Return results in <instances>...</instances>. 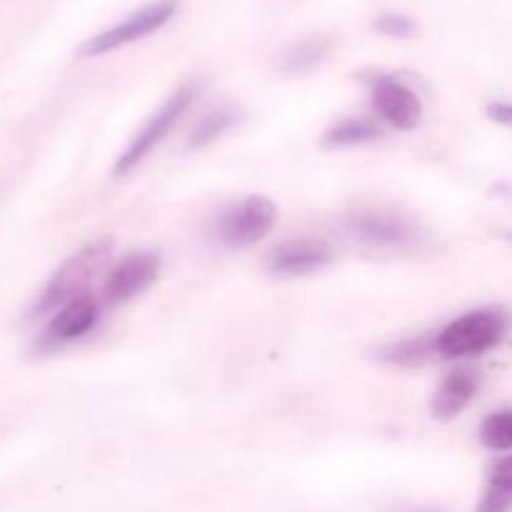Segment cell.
<instances>
[{
  "label": "cell",
  "mask_w": 512,
  "mask_h": 512,
  "mask_svg": "<svg viewBox=\"0 0 512 512\" xmlns=\"http://www.w3.org/2000/svg\"><path fill=\"white\" fill-rule=\"evenodd\" d=\"M115 253V240L110 235L105 238L93 240L85 248H80L78 253L70 255L53 275L45 283L43 293L38 295L33 305L35 318H43V315H53L55 310H60L63 305H68L70 300L83 298L90 293V285L98 280V275H103L108 270L110 258Z\"/></svg>",
  "instance_id": "6da1fadb"
},
{
  "label": "cell",
  "mask_w": 512,
  "mask_h": 512,
  "mask_svg": "<svg viewBox=\"0 0 512 512\" xmlns=\"http://www.w3.org/2000/svg\"><path fill=\"white\" fill-rule=\"evenodd\" d=\"M510 333V313L503 308H478L450 320L438 330V353L445 360L478 358L498 348Z\"/></svg>",
  "instance_id": "7a4b0ae2"
},
{
  "label": "cell",
  "mask_w": 512,
  "mask_h": 512,
  "mask_svg": "<svg viewBox=\"0 0 512 512\" xmlns=\"http://www.w3.org/2000/svg\"><path fill=\"white\" fill-rule=\"evenodd\" d=\"M278 223V205L268 195H248L220 213L215 240L228 250H248L268 238Z\"/></svg>",
  "instance_id": "3957f363"
},
{
  "label": "cell",
  "mask_w": 512,
  "mask_h": 512,
  "mask_svg": "<svg viewBox=\"0 0 512 512\" xmlns=\"http://www.w3.org/2000/svg\"><path fill=\"white\" fill-rule=\"evenodd\" d=\"M178 8L180 0H153V3L130 13L120 23L110 25L108 30L85 40L78 48V55L80 58H100V55H108L130 43H138V40L158 33L163 25H168L178 13Z\"/></svg>",
  "instance_id": "277c9868"
},
{
  "label": "cell",
  "mask_w": 512,
  "mask_h": 512,
  "mask_svg": "<svg viewBox=\"0 0 512 512\" xmlns=\"http://www.w3.org/2000/svg\"><path fill=\"white\" fill-rule=\"evenodd\" d=\"M195 95H198V88L195 83H185L155 110L153 115L148 118V123L135 133V138L130 140L128 148L120 153V158L115 160L113 165V173L115 175H128L130 170L138 168L145 158L155 150V145H160L165 140V135L175 128L180 118L185 115V110L193 105Z\"/></svg>",
  "instance_id": "5b68a950"
},
{
  "label": "cell",
  "mask_w": 512,
  "mask_h": 512,
  "mask_svg": "<svg viewBox=\"0 0 512 512\" xmlns=\"http://www.w3.org/2000/svg\"><path fill=\"white\" fill-rule=\"evenodd\" d=\"M163 260L153 250L128 253L105 273L103 300L108 305H125L143 295L160 278Z\"/></svg>",
  "instance_id": "8992f818"
},
{
  "label": "cell",
  "mask_w": 512,
  "mask_h": 512,
  "mask_svg": "<svg viewBox=\"0 0 512 512\" xmlns=\"http://www.w3.org/2000/svg\"><path fill=\"white\" fill-rule=\"evenodd\" d=\"M370 100H373L375 113L385 123L393 125L395 130L410 133V130H415L423 123V100L400 78H393V75H375L370 80Z\"/></svg>",
  "instance_id": "52a82bcc"
},
{
  "label": "cell",
  "mask_w": 512,
  "mask_h": 512,
  "mask_svg": "<svg viewBox=\"0 0 512 512\" xmlns=\"http://www.w3.org/2000/svg\"><path fill=\"white\" fill-rule=\"evenodd\" d=\"M333 248L318 238H293L265 255V270L273 278H305L333 263Z\"/></svg>",
  "instance_id": "ba28073f"
},
{
  "label": "cell",
  "mask_w": 512,
  "mask_h": 512,
  "mask_svg": "<svg viewBox=\"0 0 512 512\" xmlns=\"http://www.w3.org/2000/svg\"><path fill=\"white\" fill-rule=\"evenodd\" d=\"M348 230L358 243L378 250L403 248L418 238L413 220L393 210H363L348 220Z\"/></svg>",
  "instance_id": "9c48e42d"
},
{
  "label": "cell",
  "mask_w": 512,
  "mask_h": 512,
  "mask_svg": "<svg viewBox=\"0 0 512 512\" xmlns=\"http://www.w3.org/2000/svg\"><path fill=\"white\" fill-rule=\"evenodd\" d=\"M98 320L100 305L93 293L70 300L68 305H63V308L50 315L48 325H45L43 335H40V348L53 350L60 348V345L73 343V340L85 338L88 333H93Z\"/></svg>",
  "instance_id": "30bf717a"
},
{
  "label": "cell",
  "mask_w": 512,
  "mask_h": 512,
  "mask_svg": "<svg viewBox=\"0 0 512 512\" xmlns=\"http://www.w3.org/2000/svg\"><path fill=\"white\" fill-rule=\"evenodd\" d=\"M480 390V373L473 365H458L438 385L430 400V413L440 423H450L468 410Z\"/></svg>",
  "instance_id": "8fae6325"
},
{
  "label": "cell",
  "mask_w": 512,
  "mask_h": 512,
  "mask_svg": "<svg viewBox=\"0 0 512 512\" xmlns=\"http://www.w3.org/2000/svg\"><path fill=\"white\" fill-rule=\"evenodd\" d=\"M378 360L393 368H423V365L433 363L438 358V333L430 335H413V338L395 340V343L378 348Z\"/></svg>",
  "instance_id": "7c38bea8"
},
{
  "label": "cell",
  "mask_w": 512,
  "mask_h": 512,
  "mask_svg": "<svg viewBox=\"0 0 512 512\" xmlns=\"http://www.w3.org/2000/svg\"><path fill=\"white\" fill-rule=\"evenodd\" d=\"M383 138V128L370 118H345L323 135L325 148H358Z\"/></svg>",
  "instance_id": "4fadbf2b"
},
{
  "label": "cell",
  "mask_w": 512,
  "mask_h": 512,
  "mask_svg": "<svg viewBox=\"0 0 512 512\" xmlns=\"http://www.w3.org/2000/svg\"><path fill=\"white\" fill-rule=\"evenodd\" d=\"M238 120H240V113L233 108V105H223V108L210 110V113H205L203 118L195 123V128L190 130L188 148L190 150L208 148L210 143L223 138L233 125H238Z\"/></svg>",
  "instance_id": "5bb4252c"
},
{
  "label": "cell",
  "mask_w": 512,
  "mask_h": 512,
  "mask_svg": "<svg viewBox=\"0 0 512 512\" xmlns=\"http://www.w3.org/2000/svg\"><path fill=\"white\" fill-rule=\"evenodd\" d=\"M330 50V40L323 35H310V38L300 40L298 45L288 50L285 55V73H308L315 65H320L325 60Z\"/></svg>",
  "instance_id": "9a60e30c"
},
{
  "label": "cell",
  "mask_w": 512,
  "mask_h": 512,
  "mask_svg": "<svg viewBox=\"0 0 512 512\" xmlns=\"http://www.w3.org/2000/svg\"><path fill=\"white\" fill-rule=\"evenodd\" d=\"M478 438L483 448L493 453H508L512 450V408L495 410L480 423Z\"/></svg>",
  "instance_id": "2e32d148"
},
{
  "label": "cell",
  "mask_w": 512,
  "mask_h": 512,
  "mask_svg": "<svg viewBox=\"0 0 512 512\" xmlns=\"http://www.w3.org/2000/svg\"><path fill=\"white\" fill-rule=\"evenodd\" d=\"M373 28L378 30L380 35H385V38H395V40H408L418 33L415 20L403 13H383L380 18H375Z\"/></svg>",
  "instance_id": "e0dca14e"
},
{
  "label": "cell",
  "mask_w": 512,
  "mask_h": 512,
  "mask_svg": "<svg viewBox=\"0 0 512 512\" xmlns=\"http://www.w3.org/2000/svg\"><path fill=\"white\" fill-rule=\"evenodd\" d=\"M512 510V495L503 493V490L488 485L483 498L475 505V512H510Z\"/></svg>",
  "instance_id": "ac0fdd59"
},
{
  "label": "cell",
  "mask_w": 512,
  "mask_h": 512,
  "mask_svg": "<svg viewBox=\"0 0 512 512\" xmlns=\"http://www.w3.org/2000/svg\"><path fill=\"white\" fill-rule=\"evenodd\" d=\"M488 485H493V488L512 495V455H508V458H500L498 463L490 468Z\"/></svg>",
  "instance_id": "d6986e66"
},
{
  "label": "cell",
  "mask_w": 512,
  "mask_h": 512,
  "mask_svg": "<svg viewBox=\"0 0 512 512\" xmlns=\"http://www.w3.org/2000/svg\"><path fill=\"white\" fill-rule=\"evenodd\" d=\"M488 118L493 120V123L505 125V128L512 130V103H503V100H495V103H490Z\"/></svg>",
  "instance_id": "ffe728a7"
},
{
  "label": "cell",
  "mask_w": 512,
  "mask_h": 512,
  "mask_svg": "<svg viewBox=\"0 0 512 512\" xmlns=\"http://www.w3.org/2000/svg\"><path fill=\"white\" fill-rule=\"evenodd\" d=\"M420 512H433V510H420Z\"/></svg>",
  "instance_id": "44dd1931"
}]
</instances>
